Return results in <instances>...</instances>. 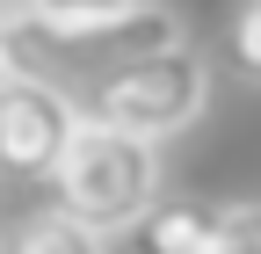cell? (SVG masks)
<instances>
[{"instance_id":"1","label":"cell","mask_w":261,"mask_h":254,"mask_svg":"<svg viewBox=\"0 0 261 254\" xmlns=\"http://www.w3.org/2000/svg\"><path fill=\"white\" fill-rule=\"evenodd\" d=\"M51 196H58L65 218L94 225L102 240H109V233H130V225L160 204V145L80 109L73 138H65L58 167H51Z\"/></svg>"},{"instance_id":"2","label":"cell","mask_w":261,"mask_h":254,"mask_svg":"<svg viewBox=\"0 0 261 254\" xmlns=\"http://www.w3.org/2000/svg\"><path fill=\"white\" fill-rule=\"evenodd\" d=\"M167 44H181L174 8L130 0V8L94 15V22H15V66L8 73H37V80H58L65 94H73V87H94V80H109L116 66L152 58Z\"/></svg>"},{"instance_id":"3","label":"cell","mask_w":261,"mask_h":254,"mask_svg":"<svg viewBox=\"0 0 261 254\" xmlns=\"http://www.w3.org/2000/svg\"><path fill=\"white\" fill-rule=\"evenodd\" d=\"M203 102H211V66H203V51H189V44L130 58V66H116L109 80L87 87V116L116 123V131H138L152 145L189 131V123L203 116Z\"/></svg>"},{"instance_id":"4","label":"cell","mask_w":261,"mask_h":254,"mask_svg":"<svg viewBox=\"0 0 261 254\" xmlns=\"http://www.w3.org/2000/svg\"><path fill=\"white\" fill-rule=\"evenodd\" d=\"M80 123V102L58 80L37 73H0V174L15 182H51L65 138Z\"/></svg>"},{"instance_id":"5","label":"cell","mask_w":261,"mask_h":254,"mask_svg":"<svg viewBox=\"0 0 261 254\" xmlns=\"http://www.w3.org/2000/svg\"><path fill=\"white\" fill-rule=\"evenodd\" d=\"M130 240H138V254H218V204L160 196L130 225Z\"/></svg>"},{"instance_id":"6","label":"cell","mask_w":261,"mask_h":254,"mask_svg":"<svg viewBox=\"0 0 261 254\" xmlns=\"http://www.w3.org/2000/svg\"><path fill=\"white\" fill-rule=\"evenodd\" d=\"M0 254H109V240L94 233V225H80V218H65V211L51 204V211H29L22 225L0 240Z\"/></svg>"},{"instance_id":"7","label":"cell","mask_w":261,"mask_h":254,"mask_svg":"<svg viewBox=\"0 0 261 254\" xmlns=\"http://www.w3.org/2000/svg\"><path fill=\"white\" fill-rule=\"evenodd\" d=\"M225 58H232V73L261 87V0H240L232 22H225Z\"/></svg>"},{"instance_id":"8","label":"cell","mask_w":261,"mask_h":254,"mask_svg":"<svg viewBox=\"0 0 261 254\" xmlns=\"http://www.w3.org/2000/svg\"><path fill=\"white\" fill-rule=\"evenodd\" d=\"M15 22H94V15H116L130 0H0Z\"/></svg>"},{"instance_id":"9","label":"cell","mask_w":261,"mask_h":254,"mask_svg":"<svg viewBox=\"0 0 261 254\" xmlns=\"http://www.w3.org/2000/svg\"><path fill=\"white\" fill-rule=\"evenodd\" d=\"M218 254H261V204H218Z\"/></svg>"},{"instance_id":"10","label":"cell","mask_w":261,"mask_h":254,"mask_svg":"<svg viewBox=\"0 0 261 254\" xmlns=\"http://www.w3.org/2000/svg\"><path fill=\"white\" fill-rule=\"evenodd\" d=\"M8 66H15V15L0 8V73H8Z\"/></svg>"}]
</instances>
